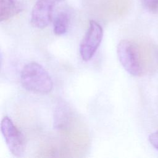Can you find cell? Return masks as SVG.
I'll return each instance as SVG.
<instances>
[{"label": "cell", "mask_w": 158, "mask_h": 158, "mask_svg": "<svg viewBox=\"0 0 158 158\" xmlns=\"http://www.w3.org/2000/svg\"><path fill=\"white\" fill-rule=\"evenodd\" d=\"M20 83L25 89L38 94H47L53 88V81L49 73L36 62L24 65L20 73Z\"/></svg>", "instance_id": "6da1fadb"}, {"label": "cell", "mask_w": 158, "mask_h": 158, "mask_svg": "<svg viewBox=\"0 0 158 158\" xmlns=\"http://www.w3.org/2000/svg\"><path fill=\"white\" fill-rule=\"evenodd\" d=\"M117 53L120 63L128 73L135 77L143 75V64L136 44L128 40H123L117 45Z\"/></svg>", "instance_id": "7a4b0ae2"}, {"label": "cell", "mask_w": 158, "mask_h": 158, "mask_svg": "<svg viewBox=\"0 0 158 158\" xmlns=\"http://www.w3.org/2000/svg\"><path fill=\"white\" fill-rule=\"evenodd\" d=\"M1 131L10 153L15 157H21L25 150V138L9 117L6 115L2 118Z\"/></svg>", "instance_id": "3957f363"}, {"label": "cell", "mask_w": 158, "mask_h": 158, "mask_svg": "<svg viewBox=\"0 0 158 158\" xmlns=\"http://www.w3.org/2000/svg\"><path fill=\"white\" fill-rule=\"evenodd\" d=\"M103 37L102 27L95 20H91L79 47V52L83 60L91 59L98 49Z\"/></svg>", "instance_id": "277c9868"}, {"label": "cell", "mask_w": 158, "mask_h": 158, "mask_svg": "<svg viewBox=\"0 0 158 158\" xmlns=\"http://www.w3.org/2000/svg\"><path fill=\"white\" fill-rule=\"evenodd\" d=\"M56 0H36L31 14L30 23L36 28H46L51 22Z\"/></svg>", "instance_id": "5b68a950"}, {"label": "cell", "mask_w": 158, "mask_h": 158, "mask_svg": "<svg viewBox=\"0 0 158 158\" xmlns=\"http://www.w3.org/2000/svg\"><path fill=\"white\" fill-rule=\"evenodd\" d=\"M23 4L19 0H0V21L9 20L23 11Z\"/></svg>", "instance_id": "8992f818"}, {"label": "cell", "mask_w": 158, "mask_h": 158, "mask_svg": "<svg viewBox=\"0 0 158 158\" xmlns=\"http://www.w3.org/2000/svg\"><path fill=\"white\" fill-rule=\"evenodd\" d=\"M70 17L67 12L61 11L55 17L53 22V31L57 35H63L68 30Z\"/></svg>", "instance_id": "52a82bcc"}, {"label": "cell", "mask_w": 158, "mask_h": 158, "mask_svg": "<svg viewBox=\"0 0 158 158\" xmlns=\"http://www.w3.org/2000/svg\"><path fill=\"white\" fill-rule=\"evenodd\" d=\"M143 6L152 13H158V0H142Z\"/></svg>", "instance_id": "ba28073f"}, {"label": "cell", "mask_w": 158, "mask_h": 158, "mask_svg": "<svg viewBox=\"0 0 158 158\" xmlns=\"http://www.w3.org/2000/svg\"><path fill=\"white\" fill-rule=\"evenodd\" d=\"M149 140L151 145L158 151V131L150 135Z\"/></svg>", "instance_id": "9c48e42d"}, {"label": "cell", "mask_w": 158, "mask_h": 158, "mask_svg": "<svg viewBox=\"0 0 158 158\" xmlns=\"http://www.w3.org/2000/svg\"><path fill=\"white\" fill-rule=\"evenodd\" d=\"M57 1H64V0H56Z\"/></svg>", "instance_id": "30bf717a"}, {"label": "cell", "mask_w": 158, "mask_h": 158, "mask_svg": "<svg viewBox=\"0 0 158 158\" xmlns=\"http://www.w3.org/2000/svg\"><path fill=\"white\" fill-rule=\"evenodd\" d=\"M157 54H158V53H157ZM157 59H158V57H157Z\"/></svg>", "instance_id": "8fae6325"}]
</instances>
